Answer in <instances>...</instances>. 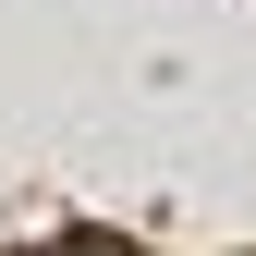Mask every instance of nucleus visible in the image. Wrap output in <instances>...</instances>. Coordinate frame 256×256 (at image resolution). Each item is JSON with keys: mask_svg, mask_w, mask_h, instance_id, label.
<instances>
[{"mask_svg": "<svg viewBox=\"0 0 256 256\" xmlns=\"http://www.w3.org/2000/svg\"><path fill=\"white\" fill-rule=\"evenodd\" d=\"M61 256H146L134 232H98V220H74V232H61Z\"/></svg>", "mask_w": 256, "mask_h": 256, "instance_id": "obj_1", "label": "nucleus"}]
</instances>
